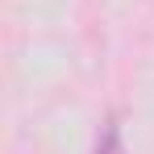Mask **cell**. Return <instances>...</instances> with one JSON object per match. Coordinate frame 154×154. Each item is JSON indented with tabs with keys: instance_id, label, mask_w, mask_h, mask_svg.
I'll return each instance as SVG.
<instances>
[{
	"instance_id": "cell-1",
	"label": "cell",
	"mask_w": 154,
	"mask_h": 154,
	"mask_svg": "<svg viewBox=\"0 0 154 154\" xmlns=\"http://www.w3.org/2000/svg\"><path fill=\"white\" fill-rule=\"evenodd\" d=\"M96 154H125V142H121V125H117V121H108V125H104Z\"/></svg>"
}]
</instances>
